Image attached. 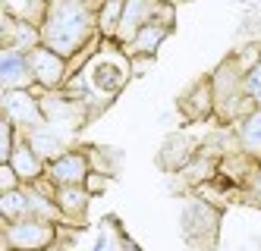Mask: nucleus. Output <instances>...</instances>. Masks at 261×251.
I'll return each mask as SVG.
<instances>
[{"mask_svg":"<svg viewBox=\"0 0 261 251\" xmlns=\"http://www.w3.org/2000/svg\"><path fill=\"white\" fill-rule=\"evenodd\" d=\"M38 29H41V44L72 60L95 38H101L98 4L95 0H47Z\"/></svg>","mask_w":261,"mask_h":251,"instance_id":"obj_1","label":"nucleus"},{"mask_svg":"<svg viewBox=\"0 0 261 251\" xmlns=\"http://www.w3.org/2000/svg\"><path fill=\"white\" fill-rule=\"evenodd\" d=\"M211 88H214V120L220 126H236L246 113L255 110V101L246 91V63L236 50L211 72Z\"/></svg>","mask_w":261,"mask_h":251,"instance_id":"obj_2","label":"nucleus"},{"mask_svg":"<svg viewBox=\"0 0 261 251\" xmlns=\"http://www.w3.org/2000/svg\"><path fill=\"white\" fill-rule=\"evenodd\" d=\"M4 229V248L10 251H47L60 239V223L47 217H19V220H0Z\"/></svg>","mask_w":261,"mask_h":251,"instance_id":"obj_3","label":"nucleus"},{"mask_svg":"<svg viewBox=\"0 0 261 251\" xmlns=\"http://www.w3.org/2000/svg\"><path fill=\"white\" fill-rule=\"evenodd\" d=\"M179 223H182V239L189 245L211 248L214 239H217V226H220V207L214 201H208V198L195 195V198L186 201Z\"/></svg>","mask_w":261,"mask_h":251,"instance_id":"obj_4","label":"nucleus"},{"mask_svg":"<svg viewBox=\"0 0 261 251\" xmlns=\"http://www.w3.org/2000/svg\"><path fill=\"white\" fill-rule=\"evenodd\" d=\"M126 50V47H123ZM98 53V57H91V63L85 66V75H88V85L95 94H107V98H114L117 91L126 88L129 82V75H133V66H129V60L133 57L129 53Z\"/></svg>","mask_w":261,"mask_h":251,"instance_id":"obj_5","label":"nucleus"},{"mask_svg":"<svg viewBox=\"0 0 261 251\" xmlns=\"http://www.w3.org/2000/svg\"><path fill=\"white\" fill-rule=\"evenodd\" d=\"M0 110H4V117H7L16 129H19V132L38 129V126L47 123L44 107H41V98H38L32 88H10V91H4Z\"/></svg>","mask_w":261,"mask_h":251,"instance_id":"obj_6","label":"nucleus"},{"mask_svg":"<svg viewBox=\"0 0 261 251\" xmlns=\"http://www.w3.org/2000/svg\"><path fill=\"white\" fill-rule=\"evenodd\" d=\"M29 66H32L38 91H57L69 82V60L63 53L50 50L47 44H38L29 50Z\"/></svg>","mask_w":261,"mask_h":251,"instance_id":"obj_7","label":"nucleus"},{"mask_svg":"<svg viewBox=\"0 0 261 251\" xmlns=\"http://www.w3.org/2000/svg\"><path fill=\"white\" fill-rule=\"evenodd\" d=\"M91 151L88 148H69L66 154L54 157L44 166V179L54 185H85V179L91 176Z\"/></svg>","mask_w":261,"mask_h":251,"instance_id":"obj_8","label":"nucleus"},{"mask_svg":"<svg viewBox=\"0 0 261 251\" xmlns=\"http://www.w3.org/2000/svg\"><path fill=\"white\" fill-rule=\"evenodd\" d=\"M198 154H201V135H195L189 129H179V132H173V135L164 138L158 163H161L164 173H179L182 166H189Z\"/></svg>","mask_w":261,"mask_h":251,"instance_id":"obj_9","label":"nucleus"},{"mask_svg":"<svg viewBox=\"0 0 261 251\" xmlns=\"http://www.w3.org/2000/svg\"><path fill=\"white\" fill-rule=\"evenodd\" d=\"M176 110L186 123H208L214 120V88H211V75L192 82L179 98H176Z\"/></svg>","mask_w":261,"mask_h":251,"instance_id":"obj_10","label":"nucleus"},{"mask_svg":"<svg viewBox=\"0 0 261 251\" xmlns=\"http://www.w3.org/2000/svg\"><path fill=\"white\" fill-rule=\"evenodd\" d=\"M170 32H173V13L158 16V19L145 22V25L136 32V38L126 44V53H129V57H154L158 47L167 41V38H170Z\"/></svg>","mask_w":261,"mask_h":251,"instance_id":"obj_11","label":"nucleus"},{"mask_svg":"<svg viewBox=\"0 0 261 251\" xmlns=\"http://www.w3.org/2000/svg\"><path fill=\"white\" fill-rule=\"evenodd\" d=\"M41 44V29L38 22H29V19L16 16L10 7L4 10V47H13V50H22L29 53L32 47Z\"/></svg>","mask_w":261,"mask_h":251,"instance_id":"obj_12","label":"nucleus"},{"mask_svg":"<svg viewBox=\"0 0 261 251\" xmlns=\"http://www.w3.org/2000/svg\"><path fill=\"white\" fill-rule=\"evenodd\" d=\"M0 85H4V91H10V88H35L29 53L4 47V53H0Z\"/></svg>","mask_w":261,"mask_h":251,"instance_id":"obj_13","label":"nucleus"},{"mask_svg":"<svg viewBox=\"0 0 261 251\" xmlns=\"http://www.w3.org/2000/svg\"><path fill=\"white\" fill-rule=\"evenodd\" d=\"M25 138H29V145L35 148V154H38L44 163H50L54 157H60V154L69 151V138H72V135H66L63 129L44 123V126H38V129H29Z\"/></svg>","mask_w":261,"mask_h":251,"instance_id":"obj_14","label":"nucleus"},{"mask_svg":"<svg viewBox=\"0 0 261 251\" xmlns=\"http://www.w3.org/2000/svg\"><path fill=\"white\" fill-rule=\"evenodd\" d=\"M4 163H10L16 173H19V179H22V185H35L38 179H44V160L35 154V148L29 145V138H25V132L19 135V142H16V148H13V154H10V160H4Z\"/></svg>","mask_w":261,"mask_h":251,"instance_id":"obj_15","label":"nucleus"},{"mask_svg":"<svg viewBox=\"0 0 261 251\" xmlns=\"http://www.w3.org/2000/svg\"><path fill=\"white\" fill-rule=\"evenodd\" d=\"M54 201H57L60 214H63V223H85L91 191L85 185H57L54 188Z\"/></svg>","mask_w":261,"mask_h":251,"instance_id":"obj_16","label":"nucleus"},{"mask_svg":"<svg viewBox=\"0 0 261 251\" xmlns=\"http://www.w3.org/2000/svg\"><path fill=\"white\" fill-rule=\"evenodd\" d=\"M236 135H239V145H242V154L261 160V107H255L252 113H246L236 126Z\"/></svg>","mask_w":261,"mask_h":251,"instance_id":"obj_17","label":"nucleus"},{"mask_svg":"<svg viewBox=\"0 0 261 251\" xmlns=\"http://www.w3.org/2000/svg\"><path fill=\"white\" fill-rule=\"evenodd\" d=\"M126 13V0H101L98 4V32L104 41H114Z\"/></svg>","mask_w":261,"mask_h":251,"instance_id":"obj_18","label":"nucleus"},{"mask_svg":"<svg viewBox=\"0 0 261 251\" xmlns=\"http://www.w3.org/2000/svg\"><path fill=\"white\" fill-rule=\"evenodd\" d=\"M236 198H239L242 204L261 207V160H252L246 179H242V185H239V191H236Z\"/></svg>","mask_w":261,"mask_h":251,"instance_id":"obj_19","label":"nucleus"},{"mask_svg":"<svg viewBox=\"0 0 261 251\" xmlns=\"http://www.w3.org/2000/svg\"><path fill=\"white\" fill-rule=\"evenodd\" d=\"M19 129H16L7 117L0 120V163L4 160H10V154H13V148H16V142H19Z\"/></svg>","mask_w":261,"mask_h":251,"instance_id":"obj_20","label":"nucleus"},{"mask_svg":"<svg viewBox=\"0 0 261 251\" xmlns=\"http://www.w3.org/2000/svg\"><path fill=\"white\" fill-rule=\"evenodd\" d=\"M246 91H249V98L255 101V107H261V60H255L246 69Z\"/></svg>","mask_w":261,"mask_h":251,"instance_id":"obj_21","label":"nucleus"},{"mask_svg":"<svg viewBox=\"0 0 261 251\" xmlns=\"http://www.w3.org/2000/svg\"><path fill=\"white\" fill-rule=\"evenodd\" d=\"M22 179H19V173H16L10 163H0V191H13V188H19Z\"/></svg>","mask_w":261,"mask_h":251,"instance_id":"obj_22","label":"nucleus"},{"mask_svg":"<svg viewBox=\"0 0 261 251\" xmlns=\"http://www.w3.org/2000/svg\"><path fill=\"white\" fill-rule=\"evenodd\" d=\"M117 251H142L133 239H129L126 233H123V229H120V233H117Z\"/></svg>","mask_w":261,"mask_h":251,"instance_id":"obj_23","label":"nucleus"},{"mask_svg":"<svg viewBox=\"0 0 261 251\" xmlns=\"http://www.w3.org/2000/svg\"><path fill=\"white\" fill-rule=\"evenodd\" d=\"M167 4H173V7H176V4H179V0H167Z\"/></svg>","mask_w":261,"mask_h":251,"instance_id":"obj_24","label":"nucleus"},{"mask_svg":"<svg viewBox=\"0 0 261 251\" xmlns=\"http://www.w3.org/2000/svg\"><path fill=\"white\" fill-rule=\"evenodd\" d=\"M4 251H10V248H4Z\"/></svg>","mask_w":261,"mask_h":251,"instance_id":"obj_25","label":"nucleus"},{"mask_svg":"<svg viewBox=\"0 0 261 251\" xmlns=\"http://www.w3.org/2000/svg\"><path fill=\"white\" fill-rule=\"evenodd\" d=\"M98 4H101V0H98Z\"/></svg>","mask_w":261,"mask_h":251,"instance_id":"obj_26","label":"nucleus"}]
</instances>
